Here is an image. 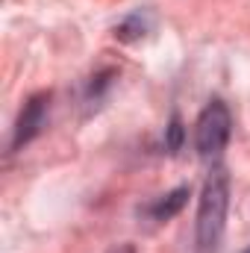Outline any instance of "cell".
Returning a JSON list of instances; mask_svg holds the SVG:
<instances>
[{"instance_id":"6da1fadb","label":"cell","mask_w":250,"mask_h":253,"mask_svg":"<svg viewBox=\"0 0 250 253\" xmlns=\"http://www.w3.org/2000/svg\"><path fill=\"white\" fill-rule=\"evenodd\" d=\"M230 212V174L224 165H215L203 183L194 218V253H218L227 230Z\"/></svg>"},{"instance_id":"7a4b0ae2","label":"cell","mask_w":250,"mask_h":253,"mask_svg":"<svg viewBox=\"0 0 250 253\" xmlns=\"http://www.w3.org/2000/svg\"><path fill=\"white\" fill-rule=\"evenodd\" d=\"M230 135H233V112L221 97H212L194 124V147H197L200 159H206V162L218 159L224 153V147L230 144Z\"/></svg>"},{"instance_id":"3957f363","label":"cell","mask_w":250,"mask_h":253,"mask_svg":"<svg viewBox=\"0 0 250 253\" xmlns=\"http://www.w3.org/2000/svg\"><path fill=\"white\" fill-rule=\"evenodd\" d=\"M50 100H53L50 91H36V94L27 97V103L18 112V121L12 126L9 150H21V147H27L33 138H39L44 132L47 118H50Z\"/></svg>"},{"instance_id":"277c9868","label":"cell","mask_w":250,"mask_h":253,"mask_svg":"<svg viewBox=\"0 0 250 253\" xmlns=\"http://www.w3.org/2000/svg\"><path fill=\"white\" fill-rule=\"evenodd\" d=\"M188 197H191V189H188V186H177V189L159 194L156 200L144 203V206L138 209V215H141L147 224H168L171 218H177V215L183 212V206L188 203Z\"/></svg>"},{"instance_id":"5b68a950","label":"cell","mask_w":250,"mask_h":253,"mask_svg":"<svg viewBox=\"0 0 250 253\" xmlns=\"http://www.w3.org/2000/svg\"><path fill=\"white\" fill-rule=\"evenodd\" d=\"M153 27H156V15L150 12V9H132L126 18H121L118 24H115V39L118 42H124V44H132V42H138V39H144V36H150L153 33Z\"/></svg>"},{"instance_id":"8992f818","label":"cell","mask_w":250,"mask_h":253,"mask_svg":"<svg viewBox=\"0 0 250 253\" xmlns=\"http://www.w3.org/2000/svg\"><path fill=\"white\" fill-rule=\"evenodd\" d=\"M115 77H118V71H115V68H103V71H97L94 77H88L85 91H83V100H85L88 106H97V103L106 97V91L112 88Z\"/></svg>"},{"instance_id":"52a82bcc","label":"cell","mask_w":250,"mask_h":253,"mask_svg":"<svg viewBox=\"0 0 250 253\" xmlns=\"http://www.w3.org/2000/svg\"><path fill=\"white\" fill-rule=\"evenodd\" d=\"M183 144H186V126H183V118L174 112L168 126H165V150L168 153H180Z\"/></svg>"},{"instance_id":"ba28073f","label":"cell","mask_w":250,"mask_h":253,"mask_svg":"<svg viewBox=\"0 0 250 253\" xmlns=\"http://www.w3.org/2000/svg\"><path fill=\"white\" fill-rule=\"evenodd\" d=\"M109 253H138V251H135V245H115Z\"/></svg>"},{"instance_id":"9c48e42d","label":"cell","mask_w":250,"mask_h":253,"mask_svg":"<svg viewBox=\"0 0 250 253\" xmlns=\"http://www.w3.org/2000/svg\"><path fill=\"white\" fill-rule=\"evenodd\" d=\"M245 253H250V248H248V251H245Z\"/></svg>"}]
</instances>
